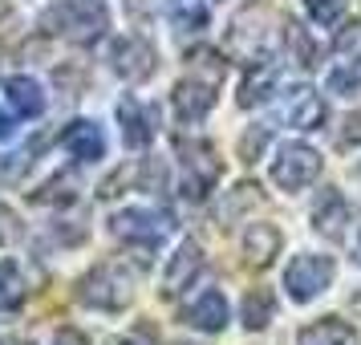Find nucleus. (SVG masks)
<instances>
[{
	"label": "nucleus",
	"instance_id": "f257e3e1",
	"mask_svg": "<svg viewBox=\"0 0 361 345\" xmlns=\"http://www.w3.org/2000/svg\"><path fill=\"white\" fill-rule=\"evenodd\" d=\"M45 33L66 37L69 45H98L106 29H110V8L102 0H57L53 8H45Z\"/></svg>",
	"mask_w": 361,
	"mask_h": 345
},
{
	"label": "nucleus",
	"instance_id": "f03ea898",
	"mask_svg": "<svg viewBox=\"0 0 361 345\" xmlns=\"http://www.w3.org/2000/svg\"><path fill=\"white\" fill-rule=\"evenodd\" d=\"M130 296H134V280L122 264H98L78 280V301L90 305V309L118 313L130 305Z\"/></svg>",
	"mask_w": 361,
	"mask_h": 345
},
{
	"label": "nucleus",
	"instance_id": "7ed1b4c3",
	"mask_svg": "<svg viewBox=\"0 0 361 345\" xmlns=\"http://www.w3.org/2000/svg\"><path fill=\"white\" fill-rule=\"evenodd\" d=\"M175 150H179V159H183V195L191 199V203H203L207 191L219 183L224 163L215 159L212 143H203V138H179Z\"/></svg>",
	"mask_w": 361,
	"mask_h": 345
},
{
	"label": "nucleus",
	"instance_id": "20e7f679",
	"mask_svg": "<svg viewBox=\"0 0 361 345\" xmlns=\"http://www.w3.org/2000/svg\"><path fill=\"white\" fill-rule=\"evenodd\" d=\"M337 277V260L333 256H312V252H300L288 260L284 268V289L296 305H309L321 293H329V284Z\"/></svg>",
	"mask_w": 361,
	"mask_h": 345
},
{
	"label": "nucleus",
	"instance_id": "39448f33",
	"mask_svg": "<svg viewBox=\"0 0 361 345\" xmlns=\"http://www.w3.org/2000/svg\"><path fill=\"white\" fill-rule=\"evenodd\" d=\"M321 179V155L309 143H284L272 159V183L280 191H305Z\"/></svg>",
	"mask_w": 361,
	"mask_h": 345
},
{
	"label": "nucleus",
	"instance_id": "423d86ee",
	"mask_svg": "<svg viewBox=\"0 0 361 345\" xmlns=\"http://www.w3.org/2000/svg\"><path fill=\"white\" fill-rule=\"evenodd\" d=\"M110 69H114L122 82H147L150 73L159 69V53L147 37H118L110 45Z\"/></svg>",
	"mask_w": 361,
	"mask_h": 345
},
{
	"label": "nucleus",
	"instance_id": "0eeeda50",
	"mask_svg": "<svg viewBox=\"0 0 361 345\" xmlns=\"http://www.w3.org/2000/svg\"><path fill=\"white\" fill-rule=\"evenodd\" d=\"M215 98H219V82H212V78H199V73L183 78V82L175 85V94H171V102H175V114H179V122H187V126H199L203 118L212 114Z\"/></svg>",
	"mask_w": 361,
	"mask_h": 345
},
{
	"label": "nucleus",
	"instance_id": "6e6552de",
	"mask_svg": "<svg viewBox=\"0 0 361 345\" xmlns=\"http://www.w3.org/2000/svg\"><path fill=\"white\" fill-rule=\"evenodd\" d=\"M166 228H171V219H166V215L142 212V207H126V212L110 215V231H114L118 240L138 244V248H154L166 236Z\"/></svg>",
	"mask_w": 361,
	"mask_h": 345
},
{
	"label": "nucleus",
	"instance_id": "1a4fd4ad",
	"mask_svg": "<svg viewBox=\"0 0 361 345\" xmlns=\"http://www.w3.org/2000/svg\"><path fill=\"white\" fill-rule=\"evenodd\" d=\"M199 272H203V248H199L195 240H183V244L171 252V260H166L163 296H166V301L183 296V293H187V289L199 280Z\"/></svg>",
	"mask_w": 361,
	"mask_h": 345
},
{
	"label": "nucleus",
	"instance_id": "9d476101",
	"mask_svg": "<svg viewBox=\"0 0 361 345\" xmlns=\"http://www.w3.org/2000/svg\"><path fill=\"white\" fill-rule=\"evenodd\" d=\"M280 114L288 126L296 131H321V122H325V102L321 94L312 90V85H293V90H284V98H280Z\"/></svg>",
	"mask_w": 361,
	"mask_h": 345
},
{
	"label": "nucleus",
	"instance_id": "9b49d317",
	"mask_svg": "<svg viewBox=\"0 0 361 345\" xmlns=\"http://www.w3.org/2000/svg\"><path fill=\"white\" fill-rule=\"evenodd\" d=\"M312 228L321 231L325 240H333V244L345 240V231H349V203H345V195L337 187H325L317 195V203H312Z\"/></svg>",
	"mask_w": 361,
	"mask_h": 345
},
{
	"label": "nucleus",
	"instance_id": "f8f14e48",
	"mask_svg": "<svg viewBox=\"0 0 361 345\" xmlns=\"http://www.w3.org/2000/svg\"><path fill=\"white\" fill-rule=\"evenodd\" d=\"M61 147H66L78 163H98V159H106V134H102L98 122L73 118L66 131H61Z\"/></svg>",
	"mask_w": 361,
	"mask_h": 345
},
{
	"label": "nucleus",
	"instance_id": "ddd939ff",
	"mask_svg": "<svg viewBox=\"0 0 361 345\" xmlns=\"http://www.w3.org/2000/svg\"><path fill=\"white\" fill-rule=\"evenodd\" d=\"M118 122H122V143L130 150H147L150 138H154V110H147L138 98H126L118 102Z\"/></svg>",
	"mask_w": 361,
	"mask_h": 345
},
{
	"label": "nucleus",
	"instance_id": "4468645a",
	"mask_svg": "<svg viewBox=\"0 0 361 345\" xmlns=\"http://www.w3.org/2000/svg\"><path fill=\"white\" fill-rule=\"evenodd\" d=\"M187 325L191 329H203V333H224L228 329V296L219 289H203V293L187 305Z\"/></svg>",
	"mask_w": 361,
	"mask_h": 345
},
{
	"label": "nucleus",
	"instance_id": "2eb2a0df",
	"mask_svg": "<svg viewBox=\"0 0 361 345\" xmlns=\"http://www.w3.org/2000/svg\"><path fill=\"white\" fill-rule=\"evenodd\" d=\"M4 98H8V106H13L20 118H41L45 114V90H41V82L29 78V73H17V78L4 82Z\"/></svg>",
	"mask_w": 361,
	"mask_h": 345
},
{
	"label": "nucleus",
	"instance_id": "dca6fc26",
	"mask_svg": "<svg viewBox=\"0 0 361 345\" xmlns=\"http://www.w3.org/2000/svg\"><path fill=\"white\" fill-rule=\"evenodd\" d=\"M280 256V231L272 224H252L244 231V260L252 268H268Z\"/></svg>",
	"mask_w": 361,
	"mask_h": 345
},
{
	"label": "nucleus",
	"instance_id": "f3484780",
	"mask_svg": "<svg viewBox=\"0 0 361 345\" xmlns=\"http://www.w3.org/2000/svg\"><path fill=\"white\" fill-rule=\"evenodd\" d=\"M353 341V325L341 317H321L296 333V345H349Z\"/></svg>",
	"mask_w": 361,
	"mask_h": 345
},
{
	"label": "nucleus",
	"instance_id": "a211bd4d",
	"mask_svg": "<svg viewBox=\"0 0 361 345\" xmlns=\"http://www.w3.org/2000/svg\"><path fill=\"white\" fill-rule=\"evenodd\" d=\"M272 90H276V69L268 66V61H256V69L244 78L240 85V106L252 110V106H260V102L272 98Z\"/></svg>",
	"mask_w": 361,
	"mask_h": 345
},
{
	"label": "nucleus",
	"instance_id": "6ab92c4d",
	"mask_svg": "<svg viewBox=\"0 0 361 345\" xmlns=\"http://www.w3.org/2000/svg\"><path fill=\"white\" fill-rule=\"evenodd\" d=\"M25 293H29V284L20 277V264L0 260V313L20 309V305H25Z\"/></svg>",
	"mask_w": 361,
	"mask_h": 345
},
{
	"label": "nucleus",
	"instance_id": "aec40b11",
	"mask_svg": "<svg viewBox=\"0 0 361 345\" xmlns=\"http://www.w3.org/2000/svg\"><path fill=\"white\" fill-rule=\"evenodd\" d=\"M280 29H284V45L293 49L296 66H317L321 49H317V41L309 37V29H305V25H296V20H284Z\"/></svg>",
	"mask_w": 361,
	"mask_h": 345
},
{
	"label": "nucleus",
	"instance_id": "412c9836",
	"mask_svg": "<svg viewBox=\"0 0 361 345\" xmlns=\"http://www.w3.org/2000/svg\"><path fill=\"white\" fill-rule=\"evenodd\" d=\"M272 313H276V301H272V293H268V289H256V293H247V296H244L240 321H244V325L256 333V329H264L268 321H272Z\"/></svg>",
	"mask_w": 361,
	"mask_h": 345
},
{
	"label": "nucleus",
	"instance_id": "4be33fe9",
	"mask_svg": "<svg viewBox=\"0 0 361 345\" xmlns=\"http://www.w3.org/2000/svg\"><path fill=\"white\" fill-rule=\"evenodd\" d=\"M325 90L329 94H337V98H357L361 94V61L353 66V61H341V66L329 69L325 78Z\"/></svg>",
	"mask_w": 361,
	"mask_h": 345
},
{
	"label": "nucleus",
	"instance_id": "5701e85b",
	"mask_svg": "<svg viewBox=\"0 0 361 345\" xmlns=\"http://www.w3.org/2000/svg\"><path fill=\"white\" fill-rule=\"evenodd\" d=\"M171 20H175V29H179V33H203V29H207V20H212V13H207V4H203V0H175Z\"/></svg>",
	"mask_w": 361,
	"mask_h": 345
},
{
	"label": "nucleus",
	"instance_id": "b1692460",
	"mask_svg": "<svg viewBox=\"0 0 361 345\" xmlns=\"http://www.w3.org/2000/svg\"><path fill=\"white\" fill-rule=\"evenodd\" d=\"M37 150H41V138H37L33 147L25 150H13V155H0V183H17L29 167L37 163Z\"/></svg>",
	"mask_w": 361,
	"mask_h": 345
},
{
	"label": "nucleus",
	"instance_id": "393cba45",
	"mask_svg": "<svg viewBox=\"0 0 361 345\" xmlns=\"http://www.w3.org/2000/svg\"><path fill=\"white\" fill-rule=\"evenodd\" d=\"M252 203H260V183H235L228 191V207H219V219L231 224V219L244 212V207H252Z\"/></svg>",
	"mask_w": 361,
	"mask_h": 345
},
{
	"label": "nucleus",
	"instance_id": "a878e982",
	"mask_svg": "<svg viewBox=\"0 0 361 345\" xmlns=\"http://www.w3.org/2000/svg\"><path fill=\"white\" fill-rule=\"evenodd\" d=\"M305 8H309V17H312V25H321V29H333L337 20L345 17V0H305Z\"/></svg>",
	"mask_w": 361,
	"mask_h": 345
},
{
	"label": "nucleus",
	"instance_id": "bb28decb",
	"mask_svg": "<svg viewBox=\"0 0 361 345\" xmlns=\"http://www.w3.org/2000/svg\"><path fill=\"white\" fill-rule=\"evenodd\" d=\"M268 138H272V126H264V122L247 126L244 138H240V159H244V163H256V159H260V150L268 147Z\"/></svg>",
	"mask_w": 361,
	"mask_h": 345
},
{
	"label": "nucleus",
	"instance_id": "cd10ccee",
	"mask_svg": "<svg viewBox=\"0 0 361 345\" xmlns=\"http://www.w3.org/2000/svg\"><path fill=\"white\" fill-rule=\"evenodd\" d=\"M138 191H147V195H163L166 191V163L163 159H147V163H142Z\"/></svg>",
	"mask_w": 361,
	"mask_h": 345
},
{
	"label": "nucleus",
	"instance_id": "c85d7f7f",
	"mask_svg": "<svg viewBox=\"0 0 361 345\" xmlns=\"http://www.w3.org/2000/svg\"><path fill=\"white\" fill-rule=\"evenodd\" d=\"M20 236V219L8 203H0V248H8L13 240Z\"/></svg>",
	"mask_w": 361,
	"mask_h": 345
},
{
	"label": "nucleus",
	"instance_id": "c756f323",
	"mask_svg": "<svg viewBox=\"0 0 361 345\" xmlns=\"http://www.w3.org/2000/svg\"><path fill=\"white\" fill-rule=\"evenodd\" d=\"M337 147H341V150L361 147V114H349V118L341 122V134H337Z\"/></svg>",
	"mask_w": 361,
	"mask_h": 345
},
{
	"label": "nucleus",
	"instance_id": "7c9ffc66",
	"mask_svg": "<svg viewBox=\"0 0 361 345\" xmlns=\"http://www.w3.org/2000/svg\"><path fill=\"white\" fill-rule=\"evenodd\" d=\"M53 345H85V337L78 333V329H61V333L53 337Z\"/></svg>",
	"mask_w": 361,
	"mask_h": 345
},
{
	"label": "nucleus",
	"instance_id": "2f4dec72",
	"mask_svg": "<svg viewBox=\"0 0 361 345\" xmlns=\"http://www.w3.org/2000/svg\"><path fill=\"white\" fill-rule=\"evenodd\" d=\"M8 134H13V118H8V114H4V110H0V143H4Z\"/></svg>",
	"mask_w": 361,
	"mask_h": 345
},
{
	"label": "nucleus",
	"instance_id": "473e14b6",
	"mask_svg": "<svg viewBox=\"0 0 361 345\" xmlns=\"http://www.w3.org/2000/svg\"><path fill=\"white\" fill-rule=\"evenodd\" d=\"M8 13H13V4H8V0H0V20L8 17Z\"/></svg>",
	"mask_w": 361,
	"mask_h": 345
},
{
	"label": "nucleus",
	"instance_id": "72a5a7b5",
	"mask_svg": "<svg viewBox=\"0 0 361 345\" xmlns=\"http://www.w3.org/2000/svg\"><path fill=\"white\" fill-rule=\"evenodd\" d=\"M0 345H29V341H20V337H0Z\"/></svg>",
	"mask_w": 361,
	"mask_h": 345
},
{
	"label": "nucleus",
	"instance_id": "f704fd0d",
	"mask_svg": "<svg viewBox=\"0 0 361 345\" xmlns=\"http://www.w3.org/2000/svg\"><path fill=\"white\" fill-rule=\"evenodd\" d=\"M353 309H357V313H361V293H353Z\"/></svg>",
	"mask_w": 361,
	"mask_h": 345
},
{
	"label": "nucleus",
	"instance_id": "c9c22d12",
	"mask_svg": "<svg viewBox=\"0 0 361 345\" xmlns=\"http://www.w3.org/2000/svg\"><path fill=\"white\" fill-rule=\"evenodd\" d=\"M357 260H361V236H357Z\"/></svg>",
	"mask_w": 361,
	"mask_h": 345
},
{
	"label": "nucleus",
	"instance_id": "e433bc0d",
	"mask_svg": "<svg viewBox=\"0 0 361 345\" xmlns=\"http://www.w3.org/2000/svg\"><path fill=\"white\" fill-rule=\"evenodd\" d=\"M114 345H138V341H114Z\"/></svg>",
	"mask_w": 361,
	"mask_h": 345
},
{
	"label": "nucleus",
	"instance_id": "4c0bfd02",
	"mask_svg": "<svg viewBox=\"0 0 361 345\" xmlns=\"http://www.w3.org/2000/svg\"><path fill=\"white\" fill-rule=\"evenodd\" d=\"M357 61H361V53H357Z\"/></svg>",
	"mask_w": 361,
	"mask_h": 345
}]
</instances>
